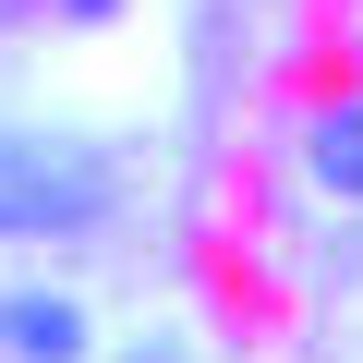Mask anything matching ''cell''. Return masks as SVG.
Returning a JSON list of instances; mask_svg holds the SVG:
<instances>
[{
  "instance_id": "1",
  "label": "cell",
  "mask_w": 363,
  "mask_h": 363,
  "mask_svg": "<svg viewBox=\"0 0 363 363\" xmlns=\"http://www.w3.org/2000/svg\"><path fill=\"white\" fill-rule=\"evenodd\" d=\"M109 218V157L37 121H0V242H73Z\"/></svg>"
},
{
  "instance_id": "5",
  "label": "cell",
  "mask_w": 363,
  "mask_h": 363,
  "mask_svg": "<svg viewBox=\"0 0 363 363\" xmlns=\"http://www.w3.org/2000/svg\"><path fill=\"white\" fill-rule=\"evenodd\" d=\"M121 363H194V351H169V339H133V351H121Z\"/></svg>"
},
{
  "instance_id": "2",
  "label": "cell",
  "mask_w": 363,
  "mask_h": 363,
  "mask_svg": "<svg viewBox=\"0 0 363 363\" xmlns=\"http://www.w3.org/2000/svg\"><path fill=\"white\" fill-rule=\"evenodd\" d=\"M0 351H13V363H85V315L49 303V291H13V303H0Z\"/></svg>"
},
{
  "instance_id": "3",
  "label": "cell",
  "mask_w": 363,
  "mask_h": 363,
  "mask_svg": "<svg viewBox=\"0 0 363 363\" xmlns=\"http://www.w3.org/2000/svg\"><path fill=\"white\" fill-rule=\"evenodd\" d=\"M303 169L327 182L339 206H363V97H327V109H315V133H303Z\"/></svg>"
},
{
  "instance_id": "4",
  "label": "cell",
  "mask_w": 363,
  "mask_h": 363,
  "mask_svg": "<svg viewBox=\"0 0 363 363\" xmlns=\"http://www.w3.org/2000/svg\"><path fill=\"white\" fill-rule=\"evenodd\" d=\"M37 13H73V25H97V13H121V0H37Z\"/></svg>"
}]
</instances>
